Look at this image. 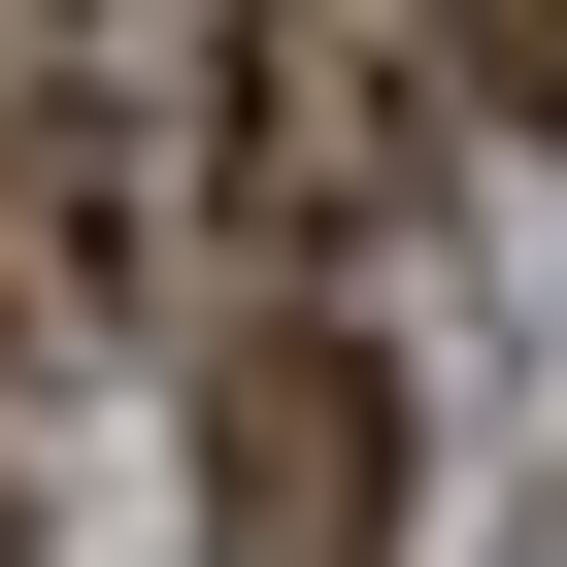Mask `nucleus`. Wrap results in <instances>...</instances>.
<instances>
[{"mask_svg": "<svg viewBox=\"0 0 567 567\" xmlns=\"http://www.w3.org/2000/svg\"><path fill=\"white\" fill-rule=\"evenodd\" d=\"M68 68H101V0H0V101H68Z\"/></svg>", "mask_w": 567, "mask_h": 567, "instance_id": "nucleus-5", "label": "nucleus"}, {"mask_svg": "<svg viewBox=\"0 0 567 567\" xmlns=\"http://www.w3.org/2000/svg\"><path fill=\"white\" fill-rule=\"evenodd\" d=\"M401 68H434L467 134H534V101H567V0H401Z\"/></svg>", "mask_w": 567, "mask_h": 567, "instance_id": "nucleus-4", "label": "nucleus"}, {"mask_svg": "<svg viewBox=\"0 0 567 567\" xmlns=\"http://www.w3.org/2000/svg\"><path fill=\"white\" fill-rule=\"evenodd\" d=\"M200 567H401V368H368V301H234L200 334Z\"/></svg>", "mask_w": 567, "mask_h": 567, "instance_id": "nucleus-2", "label": "nucleus"}, {"mask_svg": "<svg viewBox=\"0 0 567 567\" xmlns=\"http://www.w3.org/2000/svg\"><path fill=\"white\" fill-rule=\"evenodd\" d=\"M167 101H200V234L234 267H368L401 200H434V68H401V0H200L167 34Z\"/></svg>", "mask_w": 567, "mask_h": 567, "instance_id": "nucleus-1", "label": "nucleus"}, {"mask_svg": "<svg viewBox=\"0 0 567 567\" xmlns=\"http://www.w3.org/2000/svg\"><path fill=\"white\" fill-rule=\"evenodd\" d=\"M134 301H167V167H134V68H68V101H0V334L101 368Z\"/></svg>", "mask_w": 567, "mask_h": 567, "instance_id": "nucleus-3", "label": "nucleus"}, {"mask_svg": "<svg viewBox=\"0 0 567 567\" xmlns=\"http://www.w3.org/2000/svg\"><path fill=\"white\" fill-rule=\"evenodd\" d=\"M0 567H34V467H0Z\"/></svg>", "mask_w": 567, "mask_h": 567, "instance_id": "nucleus-6", "label": "nucleus"}]
</instances>
